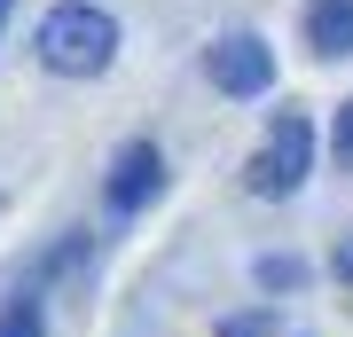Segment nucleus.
I'll list each match as a JSON object with an SVG mask.
<instances>
[{
	"label": "nucleus",
	"instance_id": "f03ea898",
	"mask_svg": "<svg viewBox=\"0 0 353 337\" xmlns=\"http://www.w3.org/2000/svg\"><path fill=\"white\" fill-rule=\"evenodd\" d=\"M314 173V125H306L299 110H275V125H267V141L252 150V196H299V181Z\"/></svg>",
	"mask_w": 353,
	"mask_h": 337
},
{
	"label": "nucleus",
	"instance_id": "20e7f679",
	"mask_svg": "<svg viewBox=\"0 0 353 337\" xmlns=\"http://www.w3.org/2000/svg\"><path fill=\"white\" fill-rule=\"evenodd\" d=\"M157 188H165V157H157V141L118 150V165H110V204H118V212H141Z\"/></svg>",
	"mask_w": 353,
	"mask_h": 337
},
{
	"label": "nucleus",
	"instance_id": "6e6552de",
	"mask_svg": "<svg viewBox=\"0 0 353 337\" xmlns=\"http://www.w3.org/2000/svg\"><path fill=\"white\" fill-rule=\"evenodd\" d=\"M330 150H338V165H345V173H353V102H345V110H338V134H330Z\"/></svg>",
	"mask_w": 353,
	"mask_h": 337
},
{
	"label": "nucleus",
	"instance_id": "f257e3e1",
	"mask_svg": "<svg viewBox=\"0 0 353 337\" xmlns=\"http://www.w3.org/2000/svg\"><path fill=\"white\" fill-rule=\"evenodd\" d=\"M110 55H118V24H110L102 8L63 0V8L39 16V63H48V71H63V79H94V71H110Z\"/></svg>",
	"mask_w": 353,
	"mask_h": 337
},
{
	"label": "nucleus",
	"instance_id": "423d86ee",
	"mask_svg": "<svg viewBox=\"0 0 353 337\" xmlns=\"http://www.w3.org/2000/svg\"><path fill=\"white\" fill-rule=\"evenodd\" d=\"M0 337H48V322H39V298H8V306H0Z\"/></svg>",
	"mask_w": 353,
	"mask_h": 337
},
{
	"label": "nucleus",
	"instance_id": "1a4fd4ad",
	"mask_svg": "<svg viewBox=\"0 0 353 337\" xmlns=\"http://www.w3.org/2000/svg\"><path fill=\"white\" fill-rule=\"evenodd\" d=\"M338 275H345V283H353V236H345V243H338Z\"/></svg>",
	"mask_w": 353,
	"mask_h": 337
},
{
	"label": "nucleus",
	"instance_id": "7ed1b4c3",
	"mask_svg": "<svg viewBox=\"0 0 353 337\" xmlns=\"http://www.w3.org/2000/svg\"><path fill=\"white\" fill-rule=\"evenodd\" d=\"M204 79H212L220 94L252 102V94L275 87V55H267V39H252V32H228V39L204 48Z\"/></svg>",
	"mask_w": 353,
	"mask_h": 337
},
{
	"label": "nucleus",
	"instance_id": "0eeeda50",
	"mask_svg": "<svg viewBox=\"0 0 353 337\" xmlns=\"http://www.w3.org/2000/svg\"><path fill=\"white\" fill-rule=\"evenodd\" d=\"M299 275H306L299 259H259V283L267 290H299Z\"/></svg>",
	"mask_w": 353,
	"mask_h": 337
},
{
	"label": "nucleus",
	"instance_id": "39448f33",
	"mask_svg": "<svg viewBox=\"0 0 353 337\" xmlns=\"http://www.w3.org/2000/svg\"><path fill=\"white\" fill-rule=\"evenodd\" d=\"M306 39H314V55H353V0H314Z\"/></svg>",
	"mask_w": 353,
	"mask_h": 337
},
{
	"label": "nucleus",
	"instance_id": "9d476101",
	"mask_svg": "<svg viewBox=\"0 0 353 337\" xmlns=\"http://www.w3.org/2000/svg\"><path fill=\"white\" fill-rule=\"evenodd\" d=\"M8 16H16V0H0V32H8Z\"/></svg>",
	"mask_w": 353,
	"mask_h": 337
}]
</instances>
